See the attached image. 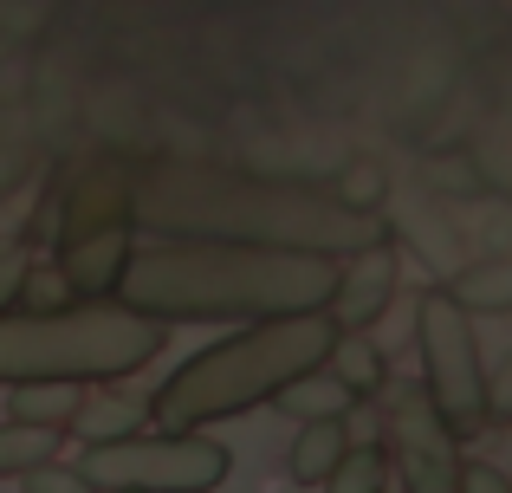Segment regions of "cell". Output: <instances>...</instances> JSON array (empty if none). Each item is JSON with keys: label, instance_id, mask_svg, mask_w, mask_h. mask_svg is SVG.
I'll return each instance as SVG.
<instances>
[{"label": "cell", "instance_id": "6da1fadb", "mask_svg": "<svg viewBox=\"0 0 512 493\" xmlns=\"http://www.w3.org/2000/svg\"><path fill=\"white\" fill-rule=\"evenodd\" d=\"M137 228H163L175 241L305 247V253H331V260L396 234L383 215H357L331 189L234 176V169H208V163L137 169Z\"/></svg>", "mask_w": 512, "mask_h": 493}, {"label": "cell", "instance_id": "7a4b0ae2", "mask_svg": "<svg viewBox=\"0 0 512 493\" xmlns=\"http://www.w3.org/2000/svg\"><path fill=\"white\" fill-rule=\"evenodd\" d=\"M338 286V260L305 247H253V241H156L130 247L117 299L163 325H214V318H273V312H325Z\"/></svg>", "mask_w": 512, "mask_h": 493}, {"label": "cell", "instance_id": "3957f363", "mask_svg": "<svg viewBox=\"0 0 512 493\" xmlns=\"http://www.w3.org/2000/svg\"><path fill=\"white\" fill-rule=\"evenodd\" d=\"M331 338H338V318L331 312L247 318V331L195 351L188 364L169 370V383H156L150 422L156 429H208V422H221V416H247L279 383H292L299 370L325 364Z\"/></svg>", "mask_w": 512, "mask_h": 493}, {"label": "cell", "instance_id": "277c9868", "mask_svg": "<svg viewBox=\"0 0 512 493\" xmlns=\"http://www.w3.org/2000/svg\"><path fill=\"white\" fill-rule=\"evenodd\" d=\"M169 351V325L124 299H65L46 312H0V383H117Z\"/></svg>", "mask_w": 512, "mask_h": 493}, {"label": "cell", "instance_id": "5b68a950", "mask_svg": "<svg viewBox=\"0 0 512 493\" xmlns=\"http://www.w3.org/2000/svg\"><path fill=\"white\" fill-rule=\"evenodd\" d=\"M78 474L98 493H214L234 474V455L201 429H130L111 442H85Z\"/></svg>", "mask_w": 512, "mask_h": 493}, {"label": "cell", "instance_id": "8992f818", "mask_svg": "<svg viewBox=\"0 0 512 493\" xmlns=\"http://www.w3.org/2000/svg\"><path fill=\"white\" fill-rule=\"evenodd\" d=\"M415 338H422V390L441 409L454 435H480L487 429V409H480V344H474V312L448 299L441 286H428L415 299Z\"/></svg>", "mask_w": 512, "mask_h": 493}, {"label": "cell", "instance_id": "52a82bcc", "mask_svg": "<svg viewBox=\"0 0 512 493\" xmlns=\"http://www.w3.org/2000/svg\"><path fill=\"white\" fill-rule=\"evenodd\" d=\"M383 448H389V474L402 481V493H454V474H461V435L441 422V409L428 403V390L389 396Z\"/></svg>", "mask_w": 512, "mask_h": 493}, {"label": "cell", "instance_id": "ba28073f", "mask_svg": "<svg viewBox=\"0 0 512 493\" xmlns=\"http://www.w3.org/2000/svg\"><path fill=\"white\" fill-rule=\"evenodd\" d=\"M98 228H137V169H124L117 156L85 163L59 202V241H78Z\"/></svg>", "mask_w": 512, "mask_h": 493}, {"label": "cell", "instance_id": "9c48e42d", "mask_svg": "<svg viewBox=\"0 0 512 493\" xmlns=\"http://www.w3.org/2000/svg\"><path fill=\"white\" fill-rule=\"evenodd\" d=\"M396 299V234L389 241H370L357 253L338 260V286H331V305L325 312L338 318V331H370L376 318L389 312Z\"/></svg>", "mask_w": 512, "mask_h": 493}, {"label": "cell", "instance_id": "30bf717a", "mask_svg": "<svg viewBox=\"0 0 512 493\" xmlns=\"http://www.w3.org/2000/svg\"><path fill=\"white\" fill-rule=\"evenodd\" d=\"M130 247H137V228H98V234H78V241H59L65 286H72L78 299H117Z\"/></svg>", "mask_w": 512, "mask_h": 493}, {"label": "cell", "instance_id": "8fae6325", "mask_svg": "<svg viewBox=\"0 0 512 493\" xmlns=\"http://www.w3.org/2000/svg\"><path fill=\"white\" fill-rule=\"evenodd\" d=\"M266 403H273L279 416H292V422H325V416H357L363 396L350 390L331 364H312V370H299L292 383H279Z\"/></svg>", "mask_w": 512, "mask_h": 493}, {"label": "cell", "instance_id": "7c38bea8", "mask_svg": "<svg viewBox=\"0 0 512 493\" xmlns=\"http://www.w3.org/2000/svg\"><path fill=\"white\" fill-rule=\"evenodd\" d=\"M441 292H448L461 312H512V253H493V260H474V266H454Z\"/></svg>", "mask_w": 512, "mask_h": 493}, {"label": "cell", "instance_id": "4fadbf2b", "mask_svg": "<svg viewBox=\"0 0 512 493\" xmlns=\"http://www.w3.org/2000/svg\"><path fill=\"white\" fill-rule=\"evenodd\" d=\"M78 403H85V383L33 377V383H13V396H7V416H20V422H39V429H72Z\"/></svg>", "mask_w": 512, "mask_h": 493}, {"label": "cell", "instance_id": "5bb4252c", "mask_svg": "<svg viewBox=\"0 0 512 493\" xmlns=\"http://www.w3.org/2000/svg\"><path fill=\"white\" fill-rule=\"evenodd\" d=\"M350 448V416H325V422H299V442H292V481L299 487H318L338 455Z\"/></svg>", "mask_w": 512, "mask_h": 493}, {"label": "cell", "instance_id": "9a60e30c", "mask_svg": "<svg viewBox=\"0 0 512 493\" xmlns=\"http://www.w3.org/2000/svg\"><path fill=\"white\" fill-rule=\"evenodd\" d=\"M318 487L325 493H389V448L376 442V435H357Z\"/></svg>", "mask_w": 512, "mask_h": 493}, {"label": "cell", "instance_id": "2e32d148", "mask_svg": "<svg viewBox=\"0 0 512 493\" xmlns=\"http://www.w3.org/2000/svg\"><path fill=\"white\" fill-rule=\"evenodd\" d=\"M325 364L338 370V377L363 396V403H370V396H383V383H389L383 351H376V344L363 338V331H338V338H331V351H325Z\"/></svg>", "mask_w": 512, "mask_h": 493}, {"label": "cell", "instance_id": "e0dca14e", "mask_svg": "<svg viewBox=\"0 0 512 493\" xmlns=\"http://www.w3.org/2000/svg\"><path fill=\"white\" fill-rule=\"evenodd\" d=\"M143 422H150V409H143V403L111 396V390H91L85 403H78L72 429H78V442H111V435H130V429H143Z\"/></svg>", "mask_w": 512, "mask_h": 493}, {"label": "cell", "instance_id": "ac0fdd59", "mask_svg": "<svg viewBox=\"0 0 512 493\" xmlns=\"http://www.w3.org/2000/svg\"><path fill=\"white\" fill-rule=\"evenodd\" d=\"M65 429H39V422H20L7 416L0 422V481H20L26 468H39L46 455H59Z\"/></svg>", "mask_w": 512, "mask_h": 493}, {"label": "cell", "instance_id": "d6986e66", "mask_svg": "<svg viewBox=\"0 0 512 493\" xmlns=\"http://www.w3.org/2000/svg\"><path fill=\"white\" fill-rule=\"evenodd\" d=\"M331 195H338L344 208H357V215H383L389 208V176L357 156V163H344L338 176H331Z\"/></svg>", "mask_w": 512, "mask_h": 493}, {"label": "cell", "instance_id": "ffe728a7", "mask_svg": "<svg viewBox=\"0 0 512 493\" xmlns=\"http://www.w3.org/2000/svg\"><path fill=\"white\" fill-rule=\"evenodd\" d=\"M428 189L435 195H461V202H480V195H493V182L480 176L474 156H428Z\"/></svg>", "mask_w": 512, "mask_h": 493}, {"label": "cell", "instance_id": "44dd1931", "mask_svg": "<svg viewBox=\"0 0 512 493\" xmlns=\"http://www.w3.org/2000/svg\"><path fill=\"white\" fill-rule=\"evenodd\" d=\"M20 487H26V493H98L85 474H78V461H59V455H46L39 468H26Z\"/></svg>", "mask_w": 512, "mask_h": 493}, {"label": "cell", "instance_id": "7402d4cb", "mask_svg": "<svg viewBox=\"0 0 512 493\" xmlns=\"http://www.w3.org/2000/svg\"><path fill=\"white\" fill-rule=\"evenodd\" d=\"M480 409H487V422H512V351L500 357L493 370H480Z\"/></svg>", "mask_w": 512, "mask_h": 493}, {"label": "cell", "instance_id": "603a6c76", "mask_svg": "<svg viewBox=\"0 0 512 493\" xmlns=\"http://www.w3.org/2000/svg\"><path fill=\"white\" fill-rule=\"evenodd\" d=\"M26 266H33V247H26V241H0V312L13 305V292H20Z\"/></svg>", "mask_w": 512, "mask_h": 493}, {"label": "cell", "instance_id": "cb8c5ba5", "mask_svg": "<svg viewBox=\"0 0 512 493\" xmlns=\"http://www.w3.org/2000/svg\"><path fill=\"white\" fill-rule=\"evenodd\" d=\"M454 493H512V481L493 461H461V474H454Z\"/></svg>", "mask_w": 512, "mask_h": 493}, {"label": "cell", "instance_id": "d4e9b609", "mask_svg": "<svg viewBox=\"0 0 512 493\" xmlns=\"http://www.w3.org/2000/svg\"><path fill=\"white\" fill-rule=\"evenodd\" d=\"M26 182H33V163H26L20 150H7V143H0V202H13Z\"/></svg>", "mask_w": 512, "mask_h": 493}]
</instances>
